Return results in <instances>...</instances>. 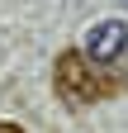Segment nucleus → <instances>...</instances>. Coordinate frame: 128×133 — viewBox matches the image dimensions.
Segmentation results:
<instances>
[{"instance_id": "f03ea898", "label": "nucleus", "mask_w": 128, "mask_h": 133, "mask_svg": "<svg viewBox=\"0 0 128 133\" xmlns=\"http://www.w3.org/2000/svg\"><path fill=\"white\" fill-rule=\"evenodd\" d=\"M123 52H128V24H123V19H104V24L90 29V38H86V57H90V62L119 66Z\"/></svg>"}, {"instance_id": "7ed1b4c3", "label": "nucleus", "mask_w": 128, "mask_h": 133, "mask_svg": "<svg viewBox=\"0 0 128 133\" xmlns=\"http://www.w3.org/2000/svg\"><path fill=\"white\" fill-rule=\"evenodd\" d=\"M0 133H24V128L19 124H0Z\"/></svg>"}, {"instance_id": "20e7f679", "label": "nucleus", "mask_w": 128, "mask_h": 133, "mask_svg": "<svg viewBox=\"0 0 128 133\" xmlns=\"http://www.w3.org/2000/svg\"><path fill=\"white\" fill-rule=\"evenodd\" d=\"M119 5H123V10H128V0H119Z\"/></svg>"}, {"instance_id": "f257e3e1", "label": "nucleus", "mask_w": 128, "mask_h": 133, "mask_svg": "<svg viewBox=\"0 0 128 133\" xmlns=\"http://www.w3.org/2000/svg\"><path fill=\"white\" fill-rule=\"evenodd\" d=\"M128 86V76L119 66H104V62H90L86 52H62L57 57V90L76 100V105H90V100H109Z\"/></svg>"}]
</instances>
